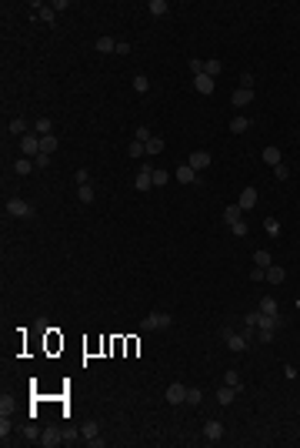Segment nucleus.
<instances>
[{
    "mask_svg": "<svg viewBox=\"0 0 300 448\" xmlns=\"http://www.w3.org/2000/svg\"><path fill=\"white\" fill-rule=\"evenodd\" d=\"M7 214L10 217H33V214H37V208L27 204L24 198H7Z\"/></svg>",
    "mask_w": 300,
    "mask_h": 448,
    "instance_id": "1",
    "label": "nucleus"
},
{
    "mask_svg": "<svg viewBox=\"0 0 300 448\" xmlns=\"http://www.w3.org/2000/svg\"><path fill=\"white\" fill-rule=\"evenodd\" d=\"M174 325V318L167 311H154V314H147L143 318V325H140V331H157V328H170Z\"/></svg>",
    "mask_w": 300,
    "mask_h": 448,
    "instance_id": "2",
    "label": "nucleus"
},
{
    "mask_svg": "<svg viewBox=\"0 0 300 448\" xmlns=\"http://www.w3.org/2000/svg\"><path fill=\"white\" fill-rule=\"evenodd\" d=\"M220 335H223V344H227V348H230L234 355H244V351H247V344H250L244 335H240V331H230V328H223Z\"/></svg>",
    "mask_w": 300,
    "mask_h": 448,
    "instance_id": "3",
    "label": "nucleus"
},
{
    "mask_svg": "<svg viewBox=\"0 0 300 448\" xmlns=\"http://www.w3.org/2000/svg\"><path fill=\"white\" fill-rule=\"evenodd\" d=\"M17 147H20L24 157H37V154H40V134H33V131H30V134H24Z\"/></svg>",
    "mask_w": 300,
    "mask_h": 448,
    "instance_id": "4",
    "label": "nucleus"
},
{
    "mask_svg": "<svg viewBox=\"0 0 300 448\" xmlns=\"http://www.w3.org/2000/svg\"><path fill=\"white\" fill-rule=\"evenodd\" d=\"M134 187L140 194H147L150 187H154V168H150V164H143V168H140V174L134 177Z\"/></svg>",
    "mask_w": 300,
    "mask_h": 448,
    "instance_id": "5",
    "label": "nucleus"
},
{
    "mask_svg": "<svg viewBox=\"0 0 300 448\" xmlns=\"http://www.w3.org/2000/svg\"><path fill=\"white\" fill-rule=\"evenodd\" d=\"M174 177H177V181H180V184H200L197 171L190 168L187 161H183V164H177V168H174Z\"/></svg>",
    "mask_w": 300,
    "mask_h": 448,
    "instance_id": "6",
    "label": "nucleus"
},
{
    "mask_svg": "<svg viewBox=\"0 0 300 448\" xmlns=\"http://www.w3.org/2000/svg\"><path fill=\"white\" fill-rule=\"evenodd\" d=\"M257 311H260V308H257ZM280 325H284V318H280V314H264V311H260V318H257V331H270V335H274Z\"/></svg>",
    "mask_w": 300,
    "mask_h": 448,
    "instance_id": "7",
    "label": "nucleus"
},
{
    "mask_svg": "<svg viewBox=\"0 0 300 448\" xmlns=\"http://www.w3.org/2000/svg\"><path fill=\"white\" fill-rule=\"evenodd\" d=\"M183 401H187V385H167V405H183Z\"/></svg>",
    "mask_w": 300,
    "mask_h": 448,
    "instance_id": "8",
    "label": "nucleus"
},
{
    "mask_svg": "<svg viewBox=\"0 0 300 448\" xmlns=\"http://www.w3.org/2000/svg\"><path fill=\"white\" fill-rule=\"evenodd\" d=\"M257 201H260V198H257V187H244L240 198H237V208L240 211H253V208H257Z\"/></svg>",
    "mask_w": 300,
    "mask_h": 448,
    "instance_id": "9",
    "label": "nucleus"
},
{
    "mask_svg": "<svg viewBox=\"0 0 300 448\" xmlns=\"http://www.w3.org/2000/svg\"><path fill=\"white\" fill-rule=\"evenodd\" d=\"M210 151H194V154H190V157H187V164H190V168H194V171H204V168H210Z\"/></svg>",
    "mask_w": 300,
    "mask_h": 448,
    "instance_id": "10",
    "label": "nucleus"
},
{
    "mask_svg": "<svg viewBox=\"0 0 300 448\" xmlns=\"http://www.w3.org/2000/svg\"><path fill=\"white\" fill-rule=\"evenodd\" d=\"M253 101V87H237L234 94H230V104L234 107H247Z\"/></svg>",
    "mask_w": 300,
    "mask_h": 448,
    "instance_id": "11",
    "label": "nucleus"
},
{
    "mask_svg": "<svg viewBox=\"0 0 300 448\" xmlns=\"http://www.w3.org/2000/svg\"><path fill=\"white\" fill-rule=\"evenodd\" d=\"M204 438H207V441H220V438H223V422H217V418H213V422H207V425H204Z\"/></svg>",
    "mask_w": 300,
    "mask_h": 448,
    "instance_id": "12",
    "label": "nucleus"
},
{
    "mask_svg": "<svg viewBox=\"0 0 300 448\" xmlns=\"http://www.w3.org/2000/svg\"><path fill=\"white\" fill-rule=\"evenodd\" d=\"M264 281H270V284H284V281H287V271L280 268V264H270L267 271H264Z\"/></svg>",
    "mask_w": 300,
    "mask_h": 448,
    "instance_id": "13",
    "label": "nucleus"
},
{
    "mask_svg": "<svg viewBox=\"0 0 300 448\" xmlns=\"http://www.w3.org/2000/svg\"><path fill=\"white\" fill-rule=\"evenodd\" d=\"M213 84H217V80L213 77H207V74H200V77H194V90H197V94H213Z\"/></svg>",
    "mask_w": 300,
    "mask_h": 448,
    "instance_id": "14",
    "label": "nucleus"
},
{
    "mask_svg": "<svg viewBox=\"0 0 300 448\" xmlns=\"http://www.w3.org/2000/svg\"><path fill=\"white\" fill-rule=\"evenodd\" d=\"M280 161H284V154H280V147H277V144L264 147V164H270V168H277Z\"/></svg>",
    "mask_w": 300,
    "mask_h": 448,
    "instance_id": "15",
    "label": "nucleus"
},
{
    "mask_svg": "<svg viewBox=\"0 0 300 448\" xmlns=\"http://www.w3.org/2000/svg\"><path fill=\"white\" fill-rule=\"evenodd\" d=\"M33 134H40V137L54 134V120H50V117H37V120H33Z\"/></svg>",
    "mask_w": 300,
    "mask_h": 448,
    "instance_id": "16",
    "label": "nucleus"
},
{
    "mask_svg": "<svg viewBox=\"0 0 300 448\" xmlns=\"http://www.w3.org/2000/svg\"><path fill=\"white\" fill-rule=\"evenodd\" d=\"M94 47H97V54H114V50H117V40L114 37H97Z\"/></svg>",
    "mask_w": 300,
    "mask_h": 448,
    "instance_id": "17",
    "label": "nucleus"
},
{
    "mask_svg": "<svg viewBox=\"0 0 300 448\" xmlns=\"http://www.w3.org/2000/svg\"><path fill=\"white\" fill-rule=\"evenodd\" d=\"M60 432H57V428H47V432H44V435H40V445H44V448H54V445H60Z\"/></svg>",
    "mask_w": 300,
    "mask_h": 448,
    "instance_id": "18",
    "label": "nucleus"
},
{
    "mask_svg": "<svg viewBox=\"0 0 300 448\" xmlns=\"http://www.w3.org/2000/svg\"><path fill=\"white\" fill-rule=\"evenodd\" d=\"M234 398H237V388H230V385H220V388H217V401H220V405H230Z\"/></svg>",
    "mask_w": 300,
    "mask_h": 448,
    "instance_id": "19",
    "label": "nucleus"
},
{
    "mask_svg": "<svg viewBox=\"0 0 300 448\" xmlns=\"http://www.w3.org/2000/svg\"><path fill=\"white\" fill-rule=\"evenodd\" d=\"M10 134H14V137L30 134V127H27V117H14V120H10Z\"/></svg>",
    "mask_w": 300,
    "mask_h": 448,
    "instance_id": "20",
    "label": "nucleus"
},
{
    "mask_svg": "<svg viewBox=\"0 0 300 448\" xmlns=\"http://www.w3.org/2000/svg\"><path fill=\"white\" fill-rule=\"evenodd\" d=\"M37 168V164H33V157H20V161H14V174H30V171Z\"/></svg>",
    "mask_w": 300,
    "mask_h": 448,
    "instance_id": "21",
    "label": "nucleus"
},
{
    "mask_svg": "<svg viewBox=\"0 0 300 448\" xmlns=\"http://www.w3.org/2000/svg\"><path fill=\"white\" fill-rule=\"evenodd\" d=\"M240 217H244V211H240L237 204H227V208H223V224H237Z\"/></svg>",
    "mask_w": 300,
    "mask_h": 448,
    "instance_id": "22",
    "label": "nucleus"
},
{
    "mask_svg": "<svg viewBox=\"0 0 300 448\" xmlns=\"http://www.w3.org/2000/svg\"><path fill=\"white\" fill-rule=\"evenodd\" d=\"M33 10L40 14V20H44V24H54V20H57L54 7H47V4H33Z\"/></svg>",
    "mask_w": 300,
    "mask_h": 448,
    "instance_id": "23",
    "label": "nucleus"
},
{
    "mask_svg": "<svg viewBox=\"0 0 300 448\" xmlns=\"http://www.w3.org/2000/svg\"><path fill=\"white\" fill-rule=\"evenodd\" d=\"M250 127H253L250 117H234L230 120V131H234V134H244V131H250Z\"/></svg>",
    "mask_w": 300,
    "mask_h": 448,
    "instance_id": "24",
    "label": "nucleus"
},
{
    "mask_svg": "<svg viewBox=\"0 0 300 448\" xmlns=\"http://www.w3.org/2000/svg\"><path fill=\"white\" fill-rule=\"evenodd\" d=\"M204 74H207V77H213V80H217V77L223 74V64H220V60H204Z\"/></svg>",
    "mask_w": 300,
    "mask_h": 448,
    "instance_id": "25",
    "label": "nucleus"
},
{
    "mask_svg": "<svg viewBox=\"0 0 300 448\" xmlns=\"http://www.w3.org/2000/svg\"><path fill=\"white\" fill-rule=\"evenodd\" d=\"M57 147H60V141H57L54 134H47V137H40V151H44V154H54Z\"/></svg>",
    "mask_w": 300,
    "mask_h": 448,
    "instance_id": "26",
    "label": "nucleus"
},
{
    "mask_svg": "<svg viewBox=\"0 0 300 448\" xmlns=\"http://www.w3.org/2000/svg\"><path fill=\"white\" fill-rule=\"evenodd\" d=\"M253 264H257V268H264V271H267L270 264H274V258H270V251H253Z\"/></svg>",
    "mask_w": 300,
    "mask_h": 448,
    "instance_id": "27",
    "label": "nucleus"
},
{
    "mask_svg": "<svg viewBox=\"0 0 300 448\" xmlns=\"http://www.w3.org/2000/svg\"><path fill=\"white\" fill-rule=\"evenodd\" d=\"M167 10H170V7H167V0H150V4H147V14H154V17H164Z\"/></svg>",
    "mask_w": 300,
    "mask_h": 448,
    "instance_id": "28",
    "label": "nucleus"
},
{
    "mask_svg": "<svg viewBox=\"0 0 300 448\" xmlns=\"http://www.w3.org/2000/svg\"><path fill=\"white\" fill-rule=\"evenodd\" d=\"M77 201H80V204H90V201H94V187H90V184H80L77 187Z\"/></svg>",
    "mask_w": 300,
    "mask_h": 448,
    "instance_id": "29",
    "label": "nucleus"
},
{
    "mask_svg": "<svg viewBox=\"0 0 300 448\" xmlns=\"http://www.w3.org/2000/svg\"><path fill=\"white\" fill-rule=\"evenodd\" d=\"M164 144H167L164 137H157V134H154V137L147 141V154H160V151H164Z\"/></svg>",
    "mask_w": 300,
    "mask_h": 448,
    "instance_id": "30",
    "label": "nucleus"
},
{
    "mask_svg": "<svg viewBox=\"0 0 300 448\" xmlns=\"http://www.w3.org/2000/svg\"><path fill=\"white\" fill-rule=\"evenodd\" d=\"M260 311L264 314H280V308H277L274 298H260Z\"/></svg>",
    "mask_w": 300,
    "mask_h": 448,
    "instance_id": "31",
    "label": "nucleus"
},
{
    "mask_svg": "<svg viewBox=\"0 0 300 448\" xmlns=\"http://www.w3.org/2000/svg\"><path fill=\"white\" fill-rule=\"evenodd\" d=\"M264 231H267L270 238H277V234H280V221H277V217H267V221H264Z\"/></svg>",
    "mask_w": 300,
    "mask_h": 448,
    "instance_id": "32",
    "label": "nucleus"
},
{
    "mask_svg": "<svg viewBox=\"0 0 300 448\" xmlns=\"http://www.w3.org/2000/svg\"><path fill=\"white\" fill-rule=\"evenodd\" d=\"M134 90H137V94H147V90H150V80L143 77V74H137V77H134Z\"/></svg>",
    "mask_w": 300,
    "mask_h": 448,
    "instance_id": "33",
    "label": "nucleus"
},
{
    "mask_svg": "<svg viewBox=\"0 0 300 448\" xmlns=\"http://www.w3.org/2000/svg\"><path fill=\"white\" fill-rule=\"evenodd\" d=\"M167 181H170V171H157V168H154V187H164Z\"/></svg>",
    "mask_w": 300,
    "mask_h": 448,
    "instance_id": "34",
    "label": "nucleus"
},
{
    "mask_svg": "<svg viewBox=\"0 0 300 448\" xmlns=\"http://www.w3.org/2000/svg\"><path fill=\"white\" fill-rule=\"evenodd\" d=\"M223 385H230V388H237V392L244 388V385H240V375H237V371H227V375H223Z\"/></svg>",
    "mask_w": 300,
    "mask_h": 448,
    "instance_id": "35",
    "label": "nucleus"
},
{
    "mask_svg": "<svg viewBox=\"0 0 300 448\" xmlns=\"http://www.w3.org/2000/svg\"><path fill=\"white\" fill-rule=\"evenodd\" d=\"M204 401V392L200 388H187V405H200Z\"/></svg>",
    "mask_w": 300,
    "mask_h": 448,
    "instance_id": "36",
    "label": "nucleus"
},
{
    "mask_svg": "<svg viewBox=\"0 0 300 448\" xmlns=\"http://www.w3.org/2000/svg\"><path fill=\"white\" fill-rule=\"evenodd\" d=\"M230 231H234V238H247V221L240 217L237 224H230Z\"/></svg>",
    "mask_w": 300,
    "mask_h": 448,
    "instance_id": "37",
    "label": "nucleus"
},
{
    "mask_svg": "<svg viewBox=\"0 0 300 448\" xmlns=\"http://www.w3.org/2000/svg\"><path fill=\"white\" fill-rule=\"evenodd\" d=\"M73 181H77V187H80V184H90V171H87V168L73 171Z\"/></svg>",
    "mask_w": 300,
    "mask_h": 448,
    "instance_id": "38",
    "label": "nucleus"
},
{
    "mask_svg": "<svg viewBox=\"0 0 300 448\" xmlns=\"http://www.w3.org/2000/svg\"><path fill=\"white\" fill-rule=\"evenodd\" d=\"M274 177H277V181H287V177H290V168H287L284 161H280V164L274 168Z\"/></svg>",
    "mask_w": 300,
    "mask_h": 448,
    "instance_id": "39",
    "label": "nucleus"
},
{
    "mask_svg": "<svg viewBox=\"0 0 300 448\" xmlns=\"http://www.w3.org/2000/svg\"><path fill=\"white\" fill-rule=\"evenodd\" d=\"M127 154H130V157H140V154H147V144H140V141H134V144L127 147Z\"/></svg>",
    "mask_w": 300,
    "mask_h": 448,
    "instance_id": "40",
    "label": "nucleus"
},
{
    "mask_svg": "<svg viewBox=\"0 0 300 448\" xmlns=\"http://www.w3.org/2000/svg\"><path fill=\"white\" fill-rule=\"evenodd\" d=\"M7 435H10V422H7V415H4V418H0V441H4V445H7Z\"/></svg>",
    "mask_w": 300,
    "mask_h": 448,
    "instance_id": "41",
    "label": "nucleus"
},
{
    "mask_svg": "<svg viewBox=\"0 0 300 448\" xmlns=\"http://www.w3.org/2000/svg\"><path fill=\"white\" fill-rule=\"evenodd\" d=\"M257 318H260V311H247L244 314V328H257Z\"/></svg>",
    "mask_w": 300,
    "mask_h": 448,
    "instance_id": "42",
    "label": "nucleus"
},
{
    "mask_svg": "<svg viewBox=\"0 0 300 448\" xmlns=\"http://www.w3.org/2000/svg\"><path fill=\"white\" fill-rule=\"evenodd\" d=\"M97 432H100V425H97V422H87V425H84V435H87V441L97 438Z\"/></svg>",
    "mask_w": 300,
    "mask_h": 448,
    "instance_id": "43",
    "label": "nucleus"
},
{
    "mask_svg": "<svg viewBox=\"0 0 300 448\" xmlns=\"http://www.w3.org/2000/svg\"><path fill=\"white\" fill-rule=\"evenodd\" d=\"M150 137H154V134H150V127H143V124H140V127H137V141H140V144H147Z\"/></svg>",
    "mask_w": 300,
    "mask_h": 448,
    "instance_id": "44",
    "label": "nucleus"
},
{
    "mask_svg": "<svg viewBox=\"0 0 300 448\" xmlns=\"http://www.w3.org/2000/svg\"><path fill=\"white\" fill-rule=\"evenodd\" d=\"M33 164H37V168H47V164H50V154H44V151H40L37 157H33Z\"/></svg>",
    "mask_w": 300,
    "mask_h": 448,
    "instance_id": "45",
    "label": "nucleus"
},
{
    "mask_svg": "<svg viewBox=\"0 0 300 448\" xmlns=\"http://www.w3.org/2000/svg\"><path fill=\"white\" fill-rule=\"evenodd\" d=\"M240 87H253V74H250V71L240 74Z\"/></svg>",
    "mask_w": 300,
    "mask_h": 448,
    "instance_id": "46",
    "label": "nucleus"
},
{
    "mask_svg": "<svg viewBox=\"0 0 300 448\" xmlns=\"http://www.w3.org/2000/svg\"><path fill=\"white\" fill-rule=\"evenodd\" d=\"M250 281H264V268H257V264H253V271H250Z\"/></svg>",
    "mask_w": 300,
    "mask_h": 448,
    "instance_id": "47",
    "label": "nucleus"
}]
</instances>
